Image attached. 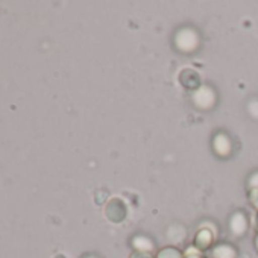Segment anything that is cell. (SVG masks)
Returning a JSON list of instances; mask_svg holds the SVG:
<instances>
[{
  "instance_id": "277c9868",
  "label": "cell",
  "mask_w": 258,
  "mask_h": 258,
  "mask_svg": "<svg viewBox=\"0 0 258 258\" xmlns=\"http://www.w3.org/2000/svg\"><path fill=\"white\" fill-rule=\"evenodd\" d=\"M179 82L184 88L191 90V91H196L198 88H201V76L193 69H184L179 73Z\"/></svg>"
},
{
  "instance_id": "5bb4252c",
  "label": "cell",
  "mask_w": 258,
  "mask_h": 258,
  "mask_svg": "<svg viewBox=\"0 0 258 258\" xmlns=\"http://www.w3.org/2000/svg\"><path fill=\"white\" fill-rule=\"evenodd\" d=\"M253 244H255V249H256V252H258V234L255 235V240H253Z\"/></svg>"
},
{
  "instance_id": "52a82bcc",
  "label": "cell",
  "mask_w": 258,
  "mask_h": 258,
  "mask_svg": "<svg viewBox=\"0 0 258 258\" xmlns=\"http://www.w3.org/2000/svg\"><path fill=\"white\" fill-rule=\"evenodd\" d=\"M213 149L219 157H226V155H229V152L232 149V143H231V140H229V137L226 134L219 133L213 139Z\"/></svg>"
},
{
  "instance_id": "6da1fadb",
  "label": "cell",
  "mask_w": 258,
  "mask_h": 258,
  "mask_svg": "<svg viewBox=\"0 0 258 258\" xmlns=\"http://www.w3.org/2000/svg\"><path fill=\"white\" fill-rule=\"evenodd\" d=\"M175 46L176 49H179L181 52H193L198 46H199V35L196 31L184 28L181 31L176 32L175 35Z\"/></svg>"
},
{
  "instance_id": "5b68a950",
  "label": "cell",
  "mask_w": 258,
  "mask_h": 258,
  "mask_svg": "<svg viewBox=\"0 0 258 258\" xmlns=\"http://www.w3.org/2000/svg\"><path fill=\"white\" fill-rule=\"evenodd\" d=\"M229 231L235 237H241L243 234H246V231H247V217L240 211L234 213L232 217L229 219Z\"/></svg>"
},
{
  "instance_id": "9c48e42d",
  "label": "cell",
  "mask_w": 258,
  "mask_h": 258,
  "mask_svg": "<svg viewBox=\"0 0 258 258\" xmlns=\"http://www.w3.org/2000/svg\"><path fill=\"white\" fill-rule=\"evenodd\" d=\"M131 244L134 247V250H139V252H149L152 253V250H155V241L148 237V235H134L133 240H131Z\"/></svg>"
},
{
  "instance_id": "4fadbf2b",
  "label": "cell",
  "mask_w": 258,
  "mask_h": 258,
  "mask_svg": "<svg viewBox=\"0 0 258 258\" xmlns=\"http://www.w3.org/2000/svg\"><path fill=\"white\" fill-rule=\"evenodd\" d=\"M129 258H155L152 253L149 252H139V250H134L131 255H129Z\"/></svg>"
},
{
  "instance_id": "ba28073f",
  "label": "cell",
  "mask_w": 258,
  "mask_h": 258,
  "mask_svg": "<svg viewBox=\"0 0 258 258\" xmlns=\"http://www.w3.org/2000/svg\"><path fill=\"white\" fill-rule=\"evenodd\" d=\"M238 252L234 244L229 243H219L211 247L210 258H237Z\"/></svg>"
},
{
  "instance_id": "8fae6325",
  "label": "cell",
  "mask_w": 258,
  "mask_h": 258,
  "mask_svg": "<svg viewBox=\"0 0 258 258\" xmlns=\"http://www.w3.org/2000/svg\"><path fill=\"white\" fill-rule=\"evenodd\" d=\"M247 198H249L250 204L258 210V187H250L247 191Z\"/></svg>"
},
{
  "instance_id": "9a60e30c",
  "label": "cell",
  "mask_w": 258,
  "mask_h": 258,
  "mask_svg": "<svg viewBox=\"0 0 258 258\" xmlns=\"http://www.w3.org/2000/svg\"><path fill=\"white\" fill-rule=\"evenodd\" d=\"M255 223H256V229H258V214H256V219H255Z\"/></svg>"
},
{
  "instance_id": "7a4b0ae2",
  "label": "cell",
  "mask_w": 258,
  "mask_h": 258,
  "mask_svg": "<svg viewBox=\"0 0 258 258\" xmlns=\"http://www.w3.org/2000/svg\"><path fill=\"white\" fill-rule=\"evenodd\" d=\"M105 214L112 223H120L126 217V207L120 199H111L105 208Z\"/></svg>"
},
{
  "instance_id": "7c38bea8",
  "label": "cell",
  "mask_w": 258,
  "mask_h": 258,
  "mask_svg": "<svg viewBox=\"0 0 258 258\" xmlns=\"http://www.w3.org/2000/svg\"><path fill=\"white\" fill-rule=\"evenodd\" d=\"M184 258H207V256H205V253H204V252L198 250V249L193 246V247H190V249H187V250H185Z\"/></svg>"
},
{
  "instance_id": "3957f363",
  "label": "cell",
  "mask_w": 258,
  "mask_h": 258,
  "mask_svg": "<svg viewBox=\"0 0 258 258\" xmlns=\"http://www.w3.org/2000/svg\"><path fill=\"white\" fill-rule=\"evenodd\" d=\"M193 102L198 108L207 109L211 108L216 102V94L210 87H201L193 94Z\"/></svg>"
},
{
  "instance_id": "30bf717a",
  "label": "cell",
  "mask_w": 258,
  "mask_h": 258,
  "mask_svg": "<svg viewBox=\"0 0 258 258\" xmlns=\"http://www.w3.org/2000/svg\"><path fill=\"white\" fill-rule=\"evenodd\" d=\"M155 258H184V253L175 246H166L158 250Z\"/></svg>"
},
{
  "instance_id": "8992f818",
  "label": "cell",
  "mask_w": 258,
  "mask_h": 258,
  "mask_svg": "<svg viewBox=\"0 0 258 258\" xmlns=\"http://www.w3.org/2000/svg\"><path fill=\"white\" fill-rule=\"evenodd\" d=\"M213 241H214V235L210 229L207 228H202L201 231H198V234L195 235V240H193V246L201 250V252H205L208 250L211 246H213Z\"/></svg>"
}]
</instances>
